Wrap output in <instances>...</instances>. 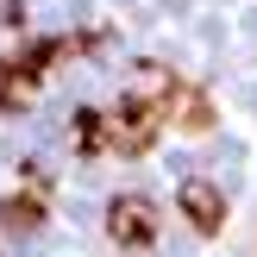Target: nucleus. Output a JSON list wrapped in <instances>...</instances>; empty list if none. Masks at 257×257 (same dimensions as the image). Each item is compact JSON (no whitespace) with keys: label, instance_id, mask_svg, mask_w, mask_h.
Returning a JSON list of instances; mask_svg holds the SVG:
<instances>
[{"label":"nucleus","instance_id":"nucleus-2","mask_svg":"<svg viewBox=\"0 0 257 257\" xmlns=\"http://www.w3.org/2000/svg\"><path fill=\"white\" fill-rule=\"evenodd\" d=\"M107 238H113L119 251L151 245V238H157V201H151V195H132V188L113 195V201H107Z\"/></svg>","mask_w":257,"mask_h":257},{"label":"nucleus","instance_id":"nucleus-5","mask_svg":"<svg viewBox=\"0 0 257 257\" xmlns=\"http://www.w3.org/2000/svg\"><path fill=\"white\" fill-rule=\"evenodd\" d=\"M176 201H182V220L195 226L201 238H213V232L226 226V195H220L213 182H201V176H188V182L176 188Z\"/></svg>","mask_w":257,"mask_h":257},{"label":"nucleus","instance_id":"nucleus-7","mask_svg":"<svg viewBox=\"0 0 257 257\" xmlns=\"http://www.w3.org/2000/svg\"><path fill=\"white\" fill-rule=\"evenodd\" d=\"M75 151H107V113H94V107H82L75 113Z\"/></svg>","mask_w":257,"mask_h":257},{"label":"nucleus","instance_id":"nucleus-4","mask_svg":"<svg viewBox=\"0 0 257 257\" xmlns=\"http://www.w3.org/2000/svg\"><path fill=\"white\" fill-rule=\"evenodd\" d=\"M19 195H0V226L7 232H38V220L50 213V195H44V170L38 163H19Z\"/></svg>","mask_w":257,"mask_h":257},{"label":"nucleus","instance_id":"nucleus-3","mask_svg":"<svg viewBox=\"0 0 257 257\" xmlns=\"http://www.w3.org/2000/svg\"><path fill=\"white\" fill-rule=\"evenodd\" d=\"M157 107H163V119H170L176 132H188V138L213 132V100L201 94L195 82H182V75H163V88H157Z\"/></svg>","mask_w":257,"mask_h":257},{"label":"nucleus","instance_id":"nucleus-1","mask_svg":"<svg viewBox=\"0 0 257 257\" xmlns=\"http://www.w3.org/2000/svg\"><path fill=\"white\" fill-rule=\"evenodd\" d=\"M157 125H163V107L151 94H125L119 107L107 113V151H119V157H145L151 145H157Z\"/></svg>","mask_w":257,"mask_h":257},{"label":"nucleus","instance_id":"nucleus-6","mask_svg":"<svg viewBox=\"0 0 257 257\" xmlns=\"http://www.w3.org/2000/svg\"><path fill=\"white\" fill-rule=\"evenodd\" d=\"M38 94V75L25 69V63H13V57H0V107H25V100Z\"/></svg>","mask_w":257,"mask_h":257}]
</instances>
